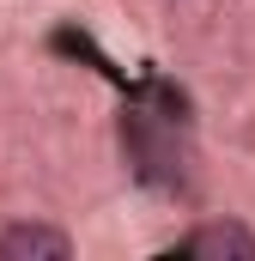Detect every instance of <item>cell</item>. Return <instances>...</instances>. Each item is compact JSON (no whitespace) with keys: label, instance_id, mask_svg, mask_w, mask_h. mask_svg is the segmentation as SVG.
<instances>
[{"label":"cell","instance_id":"obj_1","mask_svg":"<svg viewBox=\"0 0 255 261\" xmlns=\"http://www.w3.org/2000/svg\"><path fill=\"white\" fill-rule=\"evenodd\" d=\"M183 255H200V261H255V237L243 225H200L183 237Z\"/></svg>","mask_w":255,"mask_h":261},{"label":"cell","instance_id":"obj_2","mask_svg":"<svg viewBox=\"0 0 255 261\" xmlns=\"http://www.w3.org/2000/svg\"><path fill=\"white\" fill-rule=\"evenodd\" d=\"M67 255H73V243L61 231H49V225H12V231H0V261H67Z\"/></svg>","mask_w":255,"mask_h":261}]
</instances>
